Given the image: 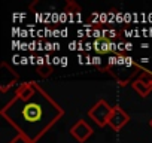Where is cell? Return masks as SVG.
I'll use <instances>...</instances> for the list:
<instances>
[{"label":"cell","instance_id":"obj_8","mask_svg":"<svg viewBox=\"0 0 152 143\" xmlns=\"http://www.w3.org/2000/svg\"><path fill=\"white\" fill-rule=\"evenodd\" d=\"M9 143H33L31 140H28L26 136H23V134H17Z\"/></svg>","mask_w":152,"mask_h":143},{"label":"cell","instance_id":"obj_4","mask_svg":"<svg viewBox=\"0 0 152 143\" xmlns=\"http://www.w3.org/2000/svg\"><path fill=\"white\" fill-rule=\"evenodd\" d=\"M93 133H94L93 127L84 119H78L70 127V136L78 143H85L93 136Z\"/></svg>","mask_w":152,"mask_h":143},{"label":"cell","instance_id":"obj_7","mask_svg":"<svg viewBox=\"0 0 152 143\" xmlns=\"http://www.w3.org/2000/svg\"><path fill=\"white\" fill-rule=\"evenodd\" d=\"M36 70H37V73H39L42 78H48V76L52 75L54 66H52V63L49 61V58L39 57V58H37V64H36Z\"/></svg>","mask_w":152,"mask_h":143},{"label":"cell","instance_id":"obj_2","mask_svg":"<svg viewBox=\"0 0 152 143\" xmlns=\"http://www.w3.org/2000/svg\"><path fill=\"white\" fill-rule=\"evenodd\" d=\"M97 69L104 73H109L119 87L131 85L134 79H137L142 73H149V69L143 67L139 61L131 58L130 55H124L121 52H115L104 60L103 64L97 66Z\"/></svg>","mask_w":152,"mask_h":143},{"label":"cell","instance_id":"obj_1","mask_svg":"<svg viewBox=\"0 0 152 143\" xmlns=\"http://www.w3.org/2000/svg\"><path fill=\"white\" fill-rule=\"evenodd\" d=\"M64 107L39 84L33 97L24 100L18 96L0 109L2 118L18 133L37 143L63 116Z\"/></svg>","mask_w":152,"mask_h":143},{"label":"cell","instance_id":"obj_6","mask_svg":"<svg viewBox=\"0 0 152 143\" xmlns=\"http://www.w3.org/2000/svg\"><path fill=\"white\" fill-rule=\"evenodd\" d=\"M128 121H130L128 113H127L122 107L113 106V110H112V115H110V118H109L107 125H109L113 131H121V130L128 124Z\"/></svg>","mask_w":152,"mask_h":143},{"label":"cell","instance_id":"obj_5","mask_svg":"<svg viewBox=\"0 0 152 143\" xmlns=\"http://www.w3.org/2000/svg\"><path fill=\"white\" fill-rule=\"evenodd\" d=\"M131 88L142 98H146L152 93V72H149V73H142L137 79L133 81Z\"/></svg>","mask_w":152,"mask_h":143},{"label":"cell","instance_id":"obj_9","mask_svg":"<svg viewBox=\"0 0 152 143\" xmlns=\"http://www.w3.org/2000/svg\"><path fill=\"white\" fill-rule=\"evenodd\" d=\"M149 127H151V128H152V118H151V119H149Z\"/></svg>","mask_w":152,"mask_h":143},{"label":"cell","instance_id":"obj_3","mask_svg":"<svg viewBox=\"0 0 152 143\" xmlns=\"http://www.w3.org/2000/svg\"><path fill=\"white\" fill-rule=\"evenodd\" d=\"M112 110H113V106H110L104 98H100L93 107H90L88 116H90V119H93L96 122L97 127L103 128L107 125L109 118L112 115Z\"/></svg>","mask_w":152,"mask_h":143}]
</instances>
